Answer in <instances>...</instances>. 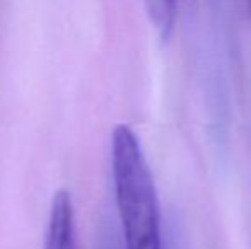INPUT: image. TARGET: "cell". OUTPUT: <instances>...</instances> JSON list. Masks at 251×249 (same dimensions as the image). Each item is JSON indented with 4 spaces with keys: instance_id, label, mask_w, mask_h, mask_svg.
Instances as JSON below:
<instances>
[{
    "instance_id": "2",
    "label": "cell",
    "mask_w": 251,
    "mask_h": 249,
    "mask_svg": "<svg viewBox=\"0 0 251 249\" xmlns=\"http://www.w3.org/2000/svg\"><path fill=\"white\" fill-rule=\"evenodd\" d=\"M43 249H79L75 210L67 189L56 191L51 200Z\"/></svg>"
},
{
    "instance_id": "4",
    "label": "cell",
    "mask_w": 251,
    "mask_h": 249,
    "mask_svg": "<svg viewBox=\"0 0 251 249\" xmlns=\"http://www.w3.org/2000/svg\"><path fill=\"white\" fill-rule=\"evenodd\" d=\"M96 249H118V246H116V241H115V236H113L111 232H108V230L101 232Z\"/></svg>"
},
{
    "instance_id": "5",
    "label": "cell",
    "mask_w": 251,
    "mask_h": 249,
    "mask_svg": "<svg viewBox=\"0 0 251 249\" xmlns=\"http://www.w3.org/2000/svg\"><path fill=\"white\" fill-rule=\"evenodd\" d=\"M246 3H248V10H250V14H251V0H246Z\"/></svg>"
},
{
    "instance_id": "1",
    "label": "cell",
    "mask_w": 251,
    "mask_h": 249,
    "mask_svg": "<svg viewBox=\"0 0 251 249\" xmlns=\"http://www.w3.org/2000/svg\"><path fill=\"white\" fill-rule=\"evenodd\" d=\"M111 173L125 249H162L157 191L139 136L128 125L111 135Z\"/></svg>"
},
{
    "instance_id": "3",
    "label": "cell",
    "mask_w": 251,
    "mask_h": 249,
    "mask_svg": "<svg viewBox=\"0 0 251 249\" xmlns=\"http://www.w3.org/2000/svg\"><path fill=\"white\" fill-rule=\"evenodd\" d=\"M149 21L161 34L173 31L178 16V0H142Z\"/></svg>"
}]
</instances>
